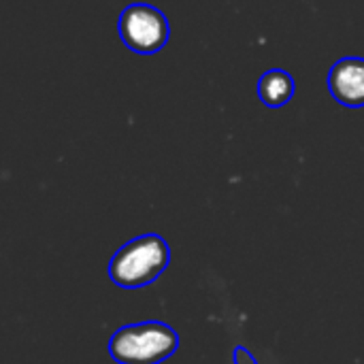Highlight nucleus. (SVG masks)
Here are the masks:
<instances>
[{
    "label": "nucleus",
    "instance_id": "obj_1",
    "mask_svg": "<svg viewBox=\"0 0 364 364\" xmlns=\"http://www.w3.org/2000/svg\"><path fill=\"white\" fill-rule=\"evenodd\" d=\"M168 262V243L160 235L147 232L136 239H130L113 254L109 262V277L119 288L136 290L154 284L166 271Z\"/></svg>",
    "mask_w": 364,
    "mask_h": 364
},
{
    "label": "nucleus",
    "instance_id": "obj_2",
    "mask_svg": "<svg viewBox=\"0 0 364 364\" xmlns=\"http://www.w3.org/2000/svg\"><path fill=\"white\" fill-rule=\"evenodd\" d=\"M177 350V331L156 320L122 326L109 339V354L117 364H160Z\"/></svg>",
    "mask_w": 364,
    "mask_h": 364
},
{
    "label": "nucleus",
    "instance_id": "obj_3",
    "mask_svg": "<svg viewBox=\"0 0 364 364\" xmlns=\"http://www.w3.org/2000/svg\"><path fill=\"white\" fill-rule=\"evenodd\" d=\"M117 32L130 51L149 55L164 49L171 36V26L166 15L158 6L134 2L119 13Z\"/></svg>",
    "mask_w": 364,
    "mask_h": 364
},
{
    "label": "nucleus",
    "instance_id": "obj_4",
    "mask_svg": "<svg viewBox=\"0 0 364 364\" xmlns=\"http://www.w3.org/2000/svg\"><path fill=\"white\" fill-rule=\"evenodd\" d=\"M331 96L350 109L364 107V58H341L328 73Z\"/></svg>",
    "mask_w": 364,
    "mask_h": 364
},
{
    "label": "nucleus",
    "instance_id": "obj_5",
    "mask_svg": "<svg viewBox=\"0 0 364 364\" xmlns=\"http://www.w3.org/2000/svg\"><path fill=\"white\" fill-rule=\"evenodd\" d=\"M294 90H296L294 77L282 68L267 70L258 81V96L271 109H279L288 105L294 96Z\"/></svg>",
    "mask_w": 364,
    "mask_h": 364
},
{
    "label": "nucleus",
    "instance_id": "obj_6",
    "mask_svg": "<svg viewBox=\"0 0 364 364\" xmlns=\"http://www.w3.org/2000/svg\"><path fill=\"white\" fill-rule=\"evenodd\" d=\"M232 364H258V360H256L245 348L237 346V348L232 350Z\"/></svg>",
    "mask_w": 364,
    "mask_h": 364
}]
</instances>
